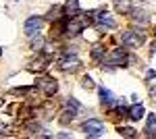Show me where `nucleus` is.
I'll return each instance as SVG.
<instances>
[{"label": "nucleus", "mask_w": 156, "mask_h": 139, "mask_svg": "<svg viewBox=\"0 0 156 139\" xmlns=\"http://www.w3.org/2000/svg\"><path fill=\"white\" fill-rule=\"evenodd\" d=\"M121 42L127 48H140L144 42V31L142 29H133V31H125L121 35Z\"/></svg>", "instance_id": "1"}, {"label": "nucleus", "mask_w": 156, "mask_h": 139, "mask_svg": "<svg viewBox=\"0 0 156 139\" xmlns=\"http://www.w3.org/2000/svg\"><path fill=\"white\" fill-rule=\"evenodd\" d=\"M42 46H44V40H42V37H36V40L31 42V48H34V50H42Z\"/></svg>", "instance_id": "19"}, {"label": "nucleus", "mask_w": 156, "mask_h": 139, "mask_svg": "<svg viewBox=\"0 0 156 139\" xmlns=\"http://www.w3.org/2000/svg\"><path fill=\"white\" fill-rule=\"evenodd\" d=\"M0 54H2V48H0Z\"/></svg>", "instance_id": "26"}, {"label": "nucleus", "mask_w": 156, "mask_h": 139, "mask_svg": "<svg viewBox=\"0 0 156 139\" xmlns=\"http://www.w3.org/2000/svg\"><path fill=\"white\" fill-rule=\"evenodd\" d=\"M152 54H156V44H154V46H152Z\"/></svg>", "instance_id": "24"}, {"label": "nucleus", "mask_w": 156, "mask_h": 139, "mask_svg": "<svg viewBox=\"0 0 156 139\" xmlns=\"http://www.w3.org/2000/svg\"><path fill=\"white\" fill-rule=\"evenodd\" d=\"M106 64H119V67H125L127 64V54L123 52V50H115L110 58L106 60Z\"/></svg>", "instance_id": "7"}, {"label": "nucleus", "mask_w": 156, "mask_h": 139, "mask_svg": "<svg viewBox=\"0 0 156 139\" xmlns=\"http://www.w3.org/2000/svg\"><path fill=\"white\" fill-rule=\"evenodd\" d=\"M0 131H4V125H0Z\"/></svg>", "instance_id": "25"}, {"label": "nucleus", "mask_w": 156, "mask_h": 139, "mask_svg": "<svg viewBox=\"0 0 156 139\" xmlns=\"http://www.w3.org/2000/svg\"><path fill=\"white\" fill-rule=\"evenodd\" d=\"M94 17H96V23L100 27H106V29H112L117 21H115V17L110 15V12H94Z\"/></svg>", "instance_id": "6"}, {"label": "nucleus", "mask_w": 156, "mask_h": 139, "mask_svg": "<svg viewBox=\"0 0 156 139\" xmlns=\"http://www.w3.org/2000/svg\"><path fill=\"white\" fill-rule=\"evenodd\" d=\"M62 118H60V120H62V123H69V120H73V116L77 114V112H75V110H71V108H69V110H65V112H62Z\"/></svg>", "instance_id": "16"}, {"label": "nucleus", "mask_w": 156, "mask_h": 139, "mask_svg": "<svg viewBox=\"0 0 156 139\" xmlns=\"http://www.w3.org/2000/svg\"><path fill=\"white\" fill-rule=\"evenodd\" d=\"M60 12H65V9H62V6H54V9L48 12V21H56V19H60Z\"/></svg>", "instance_id": "13"}, {"label": "nucleus", "mask_w": 156, "mask_h": 139, "mask_svg": "<svg viewBox=\"0 0 156 139\" xmlns=\"http://www.w3.org/2000/svg\"><path fill=\"white\" fill-rule=\"evenodd\" d=\"M100 100H102V104H106V106L115 104V96H112V92H108V89H104V87H100Z\"/></svg>", "instance_id": "11"}, {"label": "nucleus", "mask_w": 156, "mask_h": 139, "mask_svg": "<svg viewBox=\"0 0 156 139\" xmlns=\"http://www.w3.org/2000/svg\"><path fill=\"white\" fill-rule=\"evenodd\" d=\"M67 106H69L71 110H75V112L79 110V104H77V100H69V102H67Z\"/></svg>", "instance_id": "20"}, {"label": "nucleus", "mask_w": 156, "mask_h": 139, "mask_svg": "<svg viewBox=\"0 0 156 139\" xmlns=\"http://www.w3.org/2000/svg\"><path fill=\"white\" fill-rule=\"evenodd\" d=\"M146 131H148V135H150V137H156V116H154V114L148 116V123H146Z\"/></svg>", "instance_id": "12"}, {"label": "nucleus", "mask_w": 156, "mask_h": 139, "mask_svg": "<svg viewBox=\"0 0 156 139\" xmlns=\"http://www.w3.org/2000/svg\"><path fill=\"white\" fill-rule=\"evenodd\" d=\"M42 27H44V19H42V17H29V19L25 21V33L27 35H37Z\"/></svg>", "instance_id": "3"}, {"label": "nucleus", "mask_w": 156, "mask_h": 139, "mask_svg": "<svg viewBox=\"0 0 156 139\" xmlns=\"http://www.w3.org/2000/svg\"><path fill=\"white\" fill-rule=\"evenodd\" d=\"M123 137H135V129H131V127H119L117 129Z\"/></svg>", "instance_id": "14"}, {"label": "nucleus", "mask_w": 156, "mask_h": 139, "mask_svg": "<svg viewBox=\"0 0 156 139\" xmlns=\"http://www.w3.org/2000/svg\"><path fill=\"white\" fill-rule=\"evenodd\" d=\"M131 17H133V21H135V23H140V25L150 23V15H148L146 11H142V9H133Z\"/></svg>", "instance_id": "8"}, {"label": "nucleus", "mask_w": 156, "mask_h": 139, "mask_svg": "<svg viewBox=\"0 0 156 139\" xmlns=\"http://www.w3.org/2000/svg\"><path fill=\"white\" fill-rule=\"evenodd\" d=\"M92 58H94V60H102V58H104V50H102V48H94V50H92Z\"/></svg>", "instance_id": "17"}, {"label": "nucleus", "mask_w": 156, "mask_h": 139, "mask_svg": "<svg viewBox=\"0 0 156 139\" xmlns=\"http://www.w3.org/2000/svg\"><path fill=\"white\" fill-rule=\"evenodd\" d=\"M62 9H65V15L77 17V15H79V0H67V4H65Z\"/></svg>", "instance_id": "9"}, {"label": "nucleus", "mask_w": 156, "mask_h": 139, "mask_svg": "<svg viewBox=\"0 0 156 139\" xmlns=\"http://www.w3.org/2000/svg\"><path fill=\"white\" fill-rule=\"evenodd\" d=\"M81 131L87 137H100L102 131H104V125L100 120H96V118H92V120H85L83 125H81Z\"/></svg>", "instance_id": "2"}, {"label": "nucleus", "mask_w": 156, "mask_h": 139, "mask_svg": "<svg viewBox=\"0 0 156 139\" xmlns=\"http://www.w3.org/2000/svg\"><path fill=\"white\" fill-rule=\"evenodd\" d=\"M44 60H46V58H42V60H37V62H34V64H31L29 69H31V71H42L44 67H46V64H44Z\"/></svg>", "instance_id": "18"}, {"label": "nucleus", "mask_w": 156, "mask_h": 139, "mask_svg": "<svg viewBox=\"0 0 156 139\" xmlns=\"http://www.w3.org/2000/svg\"><path fill=\"white\" fill-rule=\"evenodd\" d=\"M27 129H29L31 133H37V131H40V125H37V123H29V125H27Z\"/></svg>", "instance_id": "22"}, {"label": "nucleus", "mask_w": 156, "mask_h": 139, "mask_svg": "<svg viewBox=\"0 0 156 139\" xmlns=\"http://www.w3.org/2000/svg\"><path fill=\"white\" fill-rule=\"evenodd\" d=\"M115 4L121 12H129V0H115Z\"/></svg>", "instance_id": "15"}, {"label": "nucleus", "mask_w": 156, "mask_h": 139, "mask_svg": "<svg viewBox=\"0 0 156 139\" xmlns=\"http://www.w3.org/2000/svg\"><path fill=\"white\" fill-rule=\"evenodd\" d=\"M83 85H85V89H94V83H92L90 77H83Z\"/></svg>", "instance_id": "21"}, {"label": "nucleus", "mask_w": 156, "mask_h": 139, "mask_svg": "<svg viewBox=\"0 0 156 139\" xmlns=\"http://www.w3.org/2000/svg\"><path fill=\"white\" fill-rule=\"evenodd\" d=\"M156 77V71H148V79H154Z\"/></svg>", "instance_id": "23"}, {"label": "nucleus", "mask_w": 156, "mask_h": 139, "mask_svg": "<svg viewBox=\"0 0 156 139\" xmlns=\"http://www.w3.org/2000/svg\"><path fill=\"white\" fill-rule=\"evenodd\" d=\"M79 64H81V60L75 56V54H67V56L60 60V69L67 71V73H75V71L79 69Z\"/></svg>", "instance_id": "5"}, {"label": "nucleus", "mask_w": 156, "mask_h": 139, "mask_svg": "<svg viewBox=\"0 0 156 139\" xmlns=\"http://www.w3.org/2000/svg\"><path fill=\"white\" fill-rule=\"evenodd\" d=\"M37 89H42L46 96H54L56 89H58V83L54 81L52 77H42V79L37 81Z\"/></svg>", "instance_id": "4"}, {"label": "nucleus", "mask_w": 156, "mask_h": 139, "mask_svg": "<svg viewBox=\"0 0 156 139\" xmlns=\"http://www.w3.org/2000/svg\"><path fill=\"white\" fill-rule=\"evenodd\" d=\"M127 116H129L131 120H140V118L144 116V106H142V104H137V106H133V108H129Z\"/></svg>", "instance_id": "10"}]
</instances>
